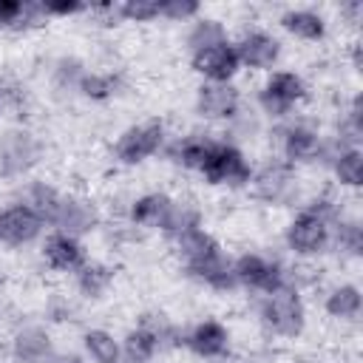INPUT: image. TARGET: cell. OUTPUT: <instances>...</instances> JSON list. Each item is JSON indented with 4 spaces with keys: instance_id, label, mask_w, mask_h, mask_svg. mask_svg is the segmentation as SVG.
Returning a JSON list of instances; mask_svg holds the SVG:
<instances>
[{
    "instance_id": "34",
    "label": "cell",
    "mask_w": 363,
    "mask_h": 363,
    "mask_svg": "<svg viewBox=\"0 0 363 363\" xmlns=\"http://www.w3.org/2000/svg\"><path fill=\"white\" fill-rule=\"evenodd\" d=\"M122 20H133V23H147L159 17V0H125L119 3Z\"/></svg>"
},
{
    "instance_id": "38",
    "label": "cell",
    "mask_w": 363,
    "mask_h": 363,
    "mask_svg": "<svg viewBox=\"0 0 363 363\" xmlns=\"http://www.w3.org/2000/svg\"><path fill=\"white\" fill-rule=\"evenodd\" d=\"M48 363H85L79 354H74V352H65V354H54Z\"/></svg>"
},
{
    "instance_id": "3",
    "label": "cell",
    "mask_w": 363,
    "mask_h": 363,
    "mask_svg": "<svg viewBox=\"0 0 363 363\" xmlns=\"http://www.w3.org/2000/svg\"><path fill=\"white\" fill-rule=\"evenodd\" d=\"M210 184H224V187H244L252 179V167L244 159V153L230 145V142H216L204 167L199 170Z\"/></svg>"
},
{
    "instance_id": "17",
    "label": "cell",
    "mask_w": 363,
    "mask_h": 363,
    "mask_svg": "<svg viewBox=\"0 0 363 363\" xmlns=\"http://www.w3.org/2000/svg\"><path fill=\"white\" fill-rule=\"evenodd\" d=\"M11 354L20 363H48L54 357V346L43 326H23L11 340Z\"/></svg>"
},
{
    "instance_id": "9",
    "label": "cell",
    "mask_w": 363,
    "mask_h": 363,
    "mask_svg": "<svg viewBox=\"0 0 363 363\" xmlns=\"http://www.w3.org/2000/svg\"><path fill=\"white\" fill-rule=\"evenodd\" d=\"M190 65L207 82H230L235 77V71L241 68L235 45L230 40L218 43V45H210V48H201V51H193L190 54Z\"/></svg>"
},
{
    "instance_id": "31",
    "label": "cell",
    "mask_w": 363,
    "mask_h": 363,
    "mask_svg": "<svg viewBox=\"0 0 363 363\" xmlns=\"http://www.w3.org/2000/svg\"><path fill=\"white\" fill-rule=\"evenodd\" d=\"M43 17L40 3H23V0H0V28H23Z\"/></svg>"
},
{
    "instance_id": "23",
    "label": "cell",
    "mask_w": 363,
    "mask_h": 363,
    "mask_svg": "<svg viewBox=\"0 0 363 363\" xmlns=\"http://www.w3.org/2000/svg\"><path fill=\"white\" fill-rule=\"evenodd\" d=\"M281 26L298 40H320L326 34V20L309 9H289L281 14Z\"/></svg>"
},
{
    "instance_id": "33",
    "label": "cell",
    "mask_w": 363,
    "mask_h": 363,
    "mask_svg": "<svg viewBox=\"0 0 363 363\" xmlns=\"http://www.w3.org/2000/svg\"><path fill=\"white\" fill-rule=\"evenodd\" d=\"M116 88H119V77H113V74H82V79H79V85H77V91L82 94V96H88V99H111L113 94H116Z\"/></svg>"
},
{
    "instance_id": "18",
    "label": "cell",
    "mask_w": 363,
    "mask_h": 363,
    "mask_svg": "<svg viewBox=\"0 0 363 363\" xmlns=\"http://www.w3.org/2000/svg\"><path fill=\"white\" fill-rule=\"evenodd\" d=\"M190 278H196L199 284L210 286V289H218V292H230L235 289V275H233V261L224 255V252H216L193 267H184Z\"/></svg>"
},
{
    "instance_id": "19",
    "label": "cell",
    "mask_w": 363,
    "mask_h": 363,
    "mask_svg": "<svg viewBox=\"0 0 363 363\" xmlns=\"http://www.w3.org/2000/svg\"><path fill=\"white\" fill-rule=\"evenodd\" d=\"M173 207V199L164 193H145L130 204V221L145 230H162L167 213Z\"/></svg>"
},
{
    "instance_id": "37",
    "label": "cell",
    "mask_w": 363,
    "mask_h": 363,
    "mask_svg": "<svg viewBox=\"0 0 363 363\" xmlns=\"http://www.w3.org/2000/svg\"><path fill=\"white\" fill-rule=\"evenodd\" d=\"M40 9H43V17H48V14H77V11H82L85 6L82 3H77V0H57V3H40Z\"/></svg>"
},
{
    "instance_id": "35",
    "label": "cell",
    "mask_w": 363,
    "mask_h": 363,
    "mask_svg": "<svg viewBox=\"0 0 363 363\" xmlns=\"http://www.w3.org/2000/svg\"><path fill=\"white\" fill-rule=\"evenodd\" d=\"M199 14V3L196 0H162L159 3V17L173 20V23H184L190 17Z\"/></svg>"
},
{
    "instance_id": "26",
    "label": "cell",
    "mask_w": 363,
    "mask_h": 363,
    "mask_svg": "<svg viewBox=\"0 0 363 363\" xmlns=\"http://www.w3.org/2000/svg\"><path fill=\"white\" fill-rule=\"evenodd\" d=\"M85 352L91 354L94 363H119V354H122V340H116L111 332L105 329H88L85 337Z\"/></svg>"
},
{
    "instance_id": "7",
    "label": "cell",
    "mask_w": 363,
    "mask_h": 363,
    "mask_svg": "<svg viewBox=\"0 0 363 363\" xmlns=\"http://www.w3.org/2000/svg\"><path fill=\"white\" fill-rule=\"evenodd\" d=\"M306 96V85L295 71H275L267 85L258 94V105L264 113H269L272 119H281L292 111L295 102H301Z\"/></svg>"
},
{
    "instance_id": "4",
    "label": "cell",
    "mask_w": 363,
    "mask_h": 363,
    "mask_svg": "<svg viewBox=\"0 0 363 363\" xmlns=\"http://www.w3.org/2000/svg\"><path fill=\"white\" fill-rule=\"evenodd\" d=\"M233 275H235L238 286H247V289H255V292H264V295H272L284 286H292L284 267L278 261H269V258L258 255V252L238 255L233 261Z\"/></svg>"
},
{
    "instance_id": "36",
    "label": "cell",
    "mask_w": 363,
    "mask_h": 363,
    "mask_svg": "<svg viewBox=\"0 0 363 363\" xmlns=\"http://www.w3.org/2000/svg\"><path fill=\"white\" fill-rule=\"evenodd\" d=\"M82 68H79V62L77 60H62L60 62V68H57V79L62 82V85H79V79H82Z\"/></svg>"
},
{
    "instance_id": "8",
    "label": "cell",
    "mask_w": 363,
    "mask_h": 363,
    "mask_svg": "<svg viewBox=\"0 0 363 363\" xmlns=\"http://www.w3.org/2000/svg\"><path fill=\"white\" fill-rule=\"evenodd\" d=\"M40 159V142L28 130H9L0 139V176L14 179Z\"/></svg>"
},
{
    "instance_id": "24",
    "label": "cell",
    "mask_w": 363,
    "mask_h": 363,
    "mask_svg": "<svg viewBox=\"0 0 363 363\" xmlns=\"http://www.w3.org/2000/svg\"><path fill=\"white\" fill-rule=\"evenodd\" d=\"M326 312L332 318H340V320H354L363 309V295L354 284H340L335 286L329 295H326Z\"/></svg>"
},
{
    "instance_id": "13",
    "label": "cell",
    "mask_w": 363,
    "mask_h": 363,
    "mask_svg": "<svg viewBox=\"0 0 363 363\" xmlns=\"http://www.w3.org/2000/svg\"><path fill=\"white\" fill-rule=\"evenodd\" d=\"M43 258L51 269H60V272H79L88 264V255H85V247L79 244V238L57 233V230L45 238Z\"/></svg>"
},
{
    "instance_id": "25",
    "label": "cell",
    "mask_w": 363,
    "mask_h": 363,
    "mask_svg": "<svg viewBox=\"0 0 363 363\" xmlns=\"http://www.w3.org/2000/svg\"><path fill=\"white\" fill-rule=\"evenodd\" d=\"M332 170H335V179L346 187H360L363 184V153L360 147H343L332 156Z\"/></svg>"
},
{
    "instance_id": "5",
    "label": "cell",
    "mask_w": 363,
    "mask_h": 363,
    "mask_svg": "<svg viewBox=\"0 0 363 363\" xmlns=\"http://www.w3.org/2000/svg\"><path fill=\"white\" fill-rule=\"evenodd\" d=\"M250 184H252V196L267 204H289L298 196L295 164H289L284 159L267 162L258 173H252Z\"/></svg>"
},
{
    "instance_id": "12",
    "label": "cell",
    "mask_w": 363,
    "mask_h": 363,
    "mask_svg": "<svg viewBox=\"0 0 363 363\" xmlns=\"http://www.w3.org/2000/svg\"><path fill=\"white\" fill-rule=\"evenodd\" d=\"M233 45L238 54V65H247L255 71H269L281 57V43L267 31H250Z\"/></svg>"
},
{
    "instance_id": "28",
    "label": "cell",
    "mask_w": 363,
    "mask_h": 363,
    "mask_svg": "<svg viewBox=\"0 0 363 363\" xmlns=\"http://www.w3.org/2000/svg\"><path fill=\"white\" fill-rule=\"evenodd\" d=\"M111 284H113V269L105 264H85L77 272V289L85 298H102Z\"/></svg>"
},
{
    "instance_id": "11",
    "label": "cell",
    "mask_w": 363,
    "mask_h": 363,
    "mask_svg": "<svg viewBox=\"0 0 363 363\" xmlns=\"http://www.w3.org/2000/svg\"><path fill=\"white\" fill-rule=\"evenodd\" d=\"M196 111L204 119H235L241 111V94L230 82H204L196 94Z\"/></svg>"
},
{
    "instance_id": "30",
    "label": "cell",
    "mask_w": 363,
    "mask_h": 363,
    "mask_svg": "<svg viewBox=\"0 0 363 363\" xmlns=\"http://www.w3.org/2000/svg\"><path fill=\"white\" fill-rule=\"evenodd\" d=\"M156 352H159L156 340H153L147 332H142V329L136 326V329L128 332V337L122 340L119 363H150V360L156 357Z\"/></svg>"
},
{
    "instance_id": "1",
    "label": "cell",
    "mask_w": 363,
    "mask_h": 363,
    "mask_svg": "<svg viewBox=\"0 0 363 363\" xmlns=\"http://www.w3.org/2000/svg\"><path fill=\"white\" fill-rule=\"evenodd\" d=\"M337 218V207L329 201V199H315L309 207H303L286 227L284 238H286V247L295 252V255H318L329 247V238H332V221Z\"/></svg>"
},
{
    "instance_id": "6",
    "label": "cell",
    "mask_w": 363,
    "mask_h": 363,
    "mask_svg": "<svg viewBox=\"0 0 363 363\" xmlns=\"http://www.w3.org/2000/svg\"><path fill=\"white\" fill-rule=\"evenodd\" d=\"M162 145H164L162 122H142V125H130L128 130H122V136L113 145V156L122 164H139L150 159L153 153H159Z\"/></svg>"
},
{
    "instance_id": "29",
    "label": "cell",
    "mask_w": 363,
    "mask_h": 363,
    "mask_svg": "<svg viewBox=\"0 0 363 363\" xmlns=\"http://www.w3.org/2000/svg\"><path fill=\"white\" fill-rule=\"evenodd\" d=\"M218 43H227V28L213 20V17H201L190 26L187 31V48L190 54L193 51H201V48H210V45H218Z\"/></svg>"
},
{
    "instance_id": "20",
    "label": "cell",
    "mask_w": 363,
    "mask_h": 363,
    "mask_svg": "<svg viewBox=\"0 0 363 363\" xmlns=\"http://www.w3.org/2000/svg\"><path fill=\"white\" fill-rule=\"evenodd\" d=\"M213 145H216V139L201 136V133H190V136L176 139V142L167 147V153H170V159H173L176 164L190 167V170H201L204 162H207V156H210V150H213Z\"/></svg>"
},
{
    "instance_id": "27",
    "label": "cell",
    "mask_w": 363,
    "mask_h": 363,
    "mask_svg": "<svg viewBox=\"0 0 363 363\" xmlns=\"http://www.w3.org/2000/svg\"><path fill=\"white\" fill-rule=\"evenodd\" d=\"M196 227H201V213H199V207H193V204H187V201H173V207H170V213H167V218H164V224H162V233H164L167 238H179V235H184V233L196 230Z\"/></svg>"
},
{
    "instance_id": "21",
    "label": "cell",
    "mask_w": 363,
    "mask_h": 363,
    "mask_svg": "<svg viewBox=\"0 0 363 363\" xmlns=\"http://www.w3.org/2000/svg\"><path fill=\"white\" fill-rule=\"evenodd\" d=\"M173 241H176V252L184 261V267H193V264L221 252V244L204 227H196V230H190V233H184V235H179Z\"/></svg>"
},
{
    "instance_id": "32",
    "label": "cell",
    "mask_w": 363,
    "mask_h": 363,
    "mask_svg": "<svg viewBox=\"0 0 363 363\" xmlns=\"http://www.w3.org/2000/svg\"><path fill=\"white\" fill-rule=\"evenodd\" d=\"M329 244H335L337 250L349 252V255H360L363 250V227L354 218H335L332 221V238Z\"/></svg>"
},
{
    "instance_id": "2",
    "label": "cell",
    "mask_w": 363,
    "mask_h": 363,
    "mask_svg": "<svg viewBox=\"0 0 363 363\" xmlns=\"http://www.w3.org/2000/svg\"><path fill=\"white\" fill-rule=\"evenodd\" d=\"M261 320L278 337H298L306 326V309L295 286H284L261 301Z\"/></svg>"
},
{
    "instance_id": "22",
    "label": "cell",
    "mask_w": 363,
    "mask_h": 363,
    "mask_svg": "<svg viewBox=\"0 0 363 363\" xmlns=\"http://www.w3.org/2000/svg\"><path fill=\"white\" fill-rule=\"evenodd\" d=\"M62 193L60 190H54L51 184H45V182H34L31 187H28V193H26V204L37 213V218L43 221V224H57V216H60V207H62Z\"/></svg>"
},
{
    "instance_id": "10",
    "label": "cell",
    "mask_w": 363,
    "mask_h": 363,
    "mask_svg": "<svg viewBox=\"0 0 363 363\" xmlns=\"http://www.w3.org/2000/svg\"><path fill=\"white\" fill-rule=\"evenodd\" d=\"M43 227L45 224L37 218V213L26 201L0 210V244L23 247V244L34 241L43 233Z\"/></svg>"
},
{
    "instance_id": "14",
    "label": "cell",
    "mask_w": 363,
    "mask_h": 363,
    "mask_svg": "<svg viewBox=\"0 0 363 363\" xmlns=\"http://www.w3.org/2000/svg\"><path fill=\"white\" fill-rule=\"evenodd\" d=\"M278 136H281L284 162L295 164V162H315V159H320L323 139L309 125H301V122L298 125H286V128L278 130Z\"/></svg>"
},
{
    "instance_id": "16",
    "label": "cell",
    "mask_w": 363,
    "mask_h": 363,
    "mask_svg": "<svg viewBox=\"0 0 363 363\" xmlns=\"http://www.w3.org/2000/svg\"><path fill=\"white\" fill-rule=\"evenodd\" d=\"M96 224H99V213H96V207H94L91 201L77 199V196H65V199H62V207H60V216H57L54 230H57V233H65V235L79 238V235L91 233Z\"/></svg>"
},
{
    "instance_id": "15",
    "label": "cell",
    "mask_w": 363,
    "mask_h": 363,
    "mask_svg": "<svg viewBox=\"0 0 363 363\" xmlns=\"http://www.w3.org/2000/svg\"><path fill=\"white\" fill-rule=\"evenodd\" d=\"M184 346L199 357H221L230 349V332L218 320H201L190 332H184Z\"/></svg>"
}]
</instances>
